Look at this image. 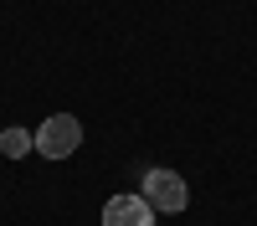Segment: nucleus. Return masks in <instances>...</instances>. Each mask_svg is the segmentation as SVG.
Here are the masks:
<instances>
[{"mask_svg":"<svg viewBox=\"0 0 257 226\" xmlns=\"http://www.w3.org/2000/svg\"><path fill=\"white\" fill-rule=\"evenodd\" d=\"M31 149H36V139L26 129H6V134H0V154H6V159H26Z\"/></svg>","mask_w":257,"mask_h":226,"instance_id":"obj_4","label":"nucleus"},{"mask_svg":"<svg viewBox=\"0 0 257 226\" xmlns=\"http://www.w3.org/2000/svg\"><path fill=\"white\" fill-rule=\"evenodd\" d=\"M103 226H155V211L144 195H113L103 205Z\"/></svg>","mask_w":257,"mask_h":226,"instance_id":"obj_3","label":"nucleus"},{"mask_svg":"<svg viewBox=\"0 0 257 226\" xmlns=\"http://www.w3.org/2000/svg\"><path fill=\"white\" fill-rule=\"evenodd\" d=\"M31 139H36V154H41V159H72L77 144H82V123H77L72 113H52Z\"/></svg>","mask_w":257,"mask_h":226,"instance_id":"obj_1","label":"nucleus"},{"mask_svg":"<svg viewBox=\"0 0 257 226\" xmlns=\"http://www.w3.org/2000/svg\"><path fill=\"white\" fill-rule=\"evenodd\" d=\"M144 200H149V211H165V216H175V211H185L190 205V190H185V180L175 175V170H149L144 175Z\"/></svg>","mask_w":257,"mask_h":226,"instance_id":"obj_2","label":"nucleus"}]
</instances>
